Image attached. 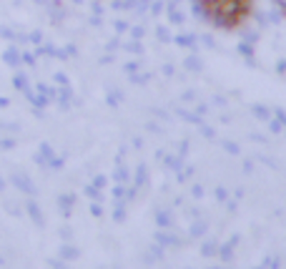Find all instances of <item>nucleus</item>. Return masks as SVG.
<instances>
[{"label":"nucleus","mask_w":286,"mask_h":269,"mask_svg":"<svg viewBox=\"0 0 286 269\" xmlns=\"http://www.w3.org/2000/svg\"><path fill=\"white\" fill-rule=\"evenodd\" d=\"M201 16L221 31H236L253 13V0H196Z\"/></svg>","instance_id":"1"},{"label":"nucleus","mask_w":286,"mask_h":269,"mask_svg":"<svg viewBox=\"0 0 286 269\" xmlns=\"http://www.w3.org/2000/svg\"><path fill=\"white\" fill-rule=\"evenodd\" d=\"M276 5L281 8V13H284V16H286V0H276Z\"/></svg>","instance_id":"2"}]
</instances>
